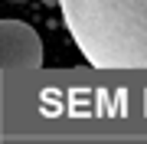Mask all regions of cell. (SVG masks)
Segmentation results:
<instances>
[{
  "mask_svg": "<svg viewBox=\"0 0 147 144\" xmlns=\"http://www.w3.org/2000/svg\"><path fill=\"white\" fill-rule=\"evenodd\" d=\"M75 49L95 69L147 72V0H56Z\"/></svg>",
  "mask_w": 147,
  "mask_h": 144,
  "instance_id": "cell-1",
  "label": "cell"
},
{
  "mask_svg": "<svg viewBox=\"0 0 147 144\" xmlns=\"http://www.w3.org/2000/svg\"><path fill=\"white\" fill-rule=\"evenodd\" d=\"M42 69V39L23 20H0V72Z\"/></svg>",
  "mask_w": 147,
  "mask_h": 144,
  "instance_id": "cell-2",
  "label": "cell"
}]
</instances>
